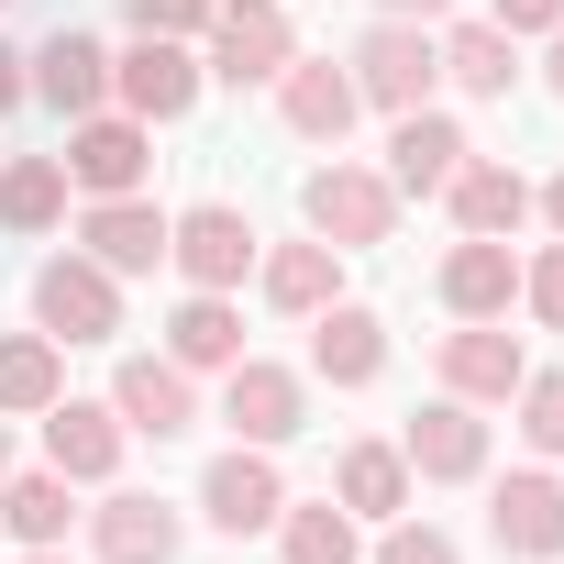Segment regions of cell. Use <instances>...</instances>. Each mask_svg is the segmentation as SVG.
Instances as JSON below:
<instances>
[{"label": "cell", "instance_id": "obj_1", "mask_svg": "<svg viewBox=\"0 0 564 564\" xmlns=\"http://www.w3.org/2000/svg\"><path fill=\"white\" fill-rule=\"evenodd\" d=\"M300 221H311L322 243L366 254V243H388V232H399V188H388V166L333 155V166H311V177H300Z\"/></svg>", "mask_w": 564, "mask_h": 564}, {"label": "cell", "instance_id": "obj_2", "mask_svg": "<svg viewBox=\"0 0 564 564\" xmlns=\"http://www.w3.org/2000/svg\"><path fill=\"white\" fill-rule=\"evenodd\" d=\"M443 89V34L432 23H366L355 34V100H377L388 122L399 111H421Z\"/></svg>", "mask_w": 564, "mask_h": 564}, {"label": "cell", "instance_id": "obj_3", "mask_svg": "<svg viewBox=\"0 0 564 564\" xmlns=\"http://www.w3.org/2000/svg\"><path fill=\"white\" fill-rule=\"evenodd\" d=\"M34 333L56 344H111L122 333V276L100 254H45L34 265Z\"/></svg>", "mask_w": 564, "mask_h": 564}, {"label": "cell", "instance_id": "obj_4", "mask_svg": "<svg viewBox=\"0 0 564 564\" xmlns=\"http://www.w3.org/2000/svg\"><path fill=\"white\" fill-rule=\"evenodd\" d=\"M289 56H300L289 0H210V67H199V78H221V89H276Z\"/></svg>", "mask_w": 564, "mask_h": 564}, {"label": "cell", "instance_id": "obj_5", "mask_svg": "<svg viewBox=\"0 0 564 564\" xmlns=\"http://www.w3.org/2000/svg\"><path fill=\"white\" fill-rule=\"evenodd\" d=\"M221 421H232V443H300L311 432V377L300 366H265V355H232L221 366Z\"/></svg>", "mask_w": 564, "mask_h": 564}, {"label": "cell", "instance_id": "obj_6", "mask_svg": "<svg viewBox=\"0 0 564 564\" xmlns=\"http://www.w3.org/2000/svg\"><path fill=\"white\" fill-rule=\"evenodd\" d=\"M254 221L232 210V199H188V210H166V265L188 276V289H243L254 276Z\"/></svg>", "mask_w": 564, "mask_h": 564}, {"label": "cell", "instance_id": "obj_7", "mask_svg": "<svg viewBox=\"0 0 564 564\" xmlns=\"http://www.w3.org/2000/svg\"><path fill=\"white\" fill-rule=\"evenodd\" d=\"M276 509H289V476H276V454H265V443H232V454H210V476H199V520H210L221 542H254V531H276Z\"/></svg>", "mask_w": 564, "mask_h": 564}, {"label": "cell", "instance_id": "obj_8", "mask_svg": "<svg viewBox=\"0 0 564 564\" xmlns=\"http://www.w3.org/2000/svg\"><path fill=\"white\" fill-rule=\"evenodd\" d=\"M144 166H155V122H133V111H89V122H67V188H89V199H133Z\"/></svg>", "mask_w": 564, "mask_h": 564}, {"label": "cell", "instance_id": "obj_9", "mask_svg": "<svg viewBox=\"0 0 564 564\" xmlns=\"http://www.w3.org/2000/svg\"><path fill=\"white\" fill-rule=\"evenodd\" d=\"M487 531H498V553L553 564V553H564V476H553V465H509V476L487 487Z\"/></svg>", "mask_w": 564, "mask_h": 564}, {"label": "cell", "instance_id": "obj_10", "mask_svg": "<svg viewBox=\"0 0 564 564\" xmlns=\"http://www.w3.org/2000/svg\"><path fill=\"white\" fill-rule=\"evenodd\" d=\"M23 89H34V100H45L56 122H89V111L111 100V45H100V34H67V23H56V34H45V45L23 56Z\"/></svg>", "mask_w": 564, "mask_h": 564}, {"label": "cell", "instance_id": "obj_11", "mask_svg": "<svg viewBox=\"0 0 564 564\" xmlns=\"http://www.w3.org/2000/svg\"><path fill=\"white\" fill-rule=\"evenodd\" d=\"M111 89H122L133 122H188V100H199V56L166 45V34H133V45L111 56Z\"/></svg>", "mask_w": 564, "mask_h": 564}, {"label": "cell", "instance_id": "obj_12", "mask_svg": "<svg viewBox=\"0 0 564 564\" xmlns=\"http://www.w3.org/2000/svg\"><path fill=\"white\" fill-rule=\"evenodd\" d=\"M465 155H476V144H465V122H454V111H432V100L388 122V188H399V199H443Z\"/></svg>", "mask_w": 564, "mask_h": 564}, {"label": "cell", "instance_id": "obj_13", "mask_svg": "<svg viewBox=\"0 0 564 564\" xmlns=\"http://www.w3.org/2000/svg\"><path fill=\"white\" fill-rule=\"evenodd\" d=\"M122 443H133V432H122L111 399H56V410H45V465H56L67 487H111V476H122Z\"/></svg>", "mask_w": 564, "mask_h": 564}, {"label": "cell", "instance_id": "obj_14", "mask_svg": "<svg viewBox=\"0 0 564 564\" xmlns=\"http://www.w3.org/2000/svg\"><path fill=\"white\" fill-rule=\"evenodd\" d=\"M399 454H410V476L421 487H465V476H487V421H476V399H432L410 432H399Z\"/></svg>", "mask_w": 564, "mask_h": 564}, {"label": "cell", "instance_id": "obj_15", "mask_svg": "<svg viewBox=\"0 0 564 564\" xmlns=\"http://www.w3.org/2000/svg\"><path fill=\"white\" fill-rule=\"evenodd\" d=\"M355 67H333V56H289L276 67V122H289L300 144H344L355 133Z\"/></svg>", "mask_w": 564, "mask_h": 564}, {"label": "cell", "instance_id": "obj_16", "mask_svg": "<svg viewBox=\"0 0 564 564\" xmlns=\"http://www.w3.org/2000/svg\"><path fill=\"white\" fill-rule=\"evenodd\" d=\"M111 410H122V432L177 443V432L199 421V388H188V366H177V355H122V366H111Z\"/></svg>", "mask_w": 564, "mask_h": 564}, {"label": "cell", "instance_id": "obj_17", "mask_svg": "<svg viewBox=\"0 0 564 564\" xmlns=\"http://www.w3.org/2000/svg\"><path fill=\"white\" fill-rule=\"evenodd\" d=\"M311 377H322V388H377V377H388V322H377L366 300L311 311Z\"/></svg>", "mask_w": 564, "mask_h": 564}, {"label": "cell", "instance_id": "obj_18", "mask_svg": "<svg viewBox=\"0 0 564 564\" xmlns=\"http://www.w3.org/2000/svg\"><path fill=\"white\" fill-rule=\"evenodd\" d=\"M177 542H188V520H177L166 498L111 487V498L89 509V553H100V564H177Z\"/></svg>", "mask_w": 564, "mask_h": 564}, {"label": "cell", "instance_id": "obj_19", "mask_svg": "<svg viewBox=\"0 0 564 564\" xmlns=\"http://www.w3.org/2000/svg\"><path fill=\"white\" fill-rule=\"evenodd\" d=\"M432 289H443V311H454V322H509V300H520V254H509L498 232H465V243L443 254Z\"/></svg>", "mask_w": 564, "mask_h": 564}, {"label": "cell", "instance_id": "obj_20", "mask_svg": "<svg viewBox=\"0 0 564 564\" xmlns=\"http://www.w3.org/2000/svg\"><path fill=\"white\" fill-rule=\"evenodd\" d=\"M520 377H531V355H520L509 322H454V333H443V388H454V399L487 410V399H509Z\"/></svg>", "mask_w": 564, "mask_h": 564}, {"label": "cell", "instance_id": "obj_21", "mask_svg": "<svg viewBox=\"0 0 564 564\" xmlns=\"http://www.w3.org/2000/svg\"><path fill=\"white\" fill-rule=\"evenodd\" d=\"M254 289H265V311H289V322H311V311H333L344 300V243H276V254H254Z\"/></svg>", "mask_w": 564, "mask_h": 564}, {"label": "cell", "instance_id": "obj_22", "mask_svg": "<svg viewBox=\"0 0 564 564\" xmlns=\"http://www.w3.org/2000/svg\"><path fill=\"white\" fill-rule=\"evenodd\" d=\"M78 254H100L111 276H144V265H166V210H155L144 188H133V199H89Z\"/></svg>", "mask_w": 564, "mask_h": 564}, {"label": "cell", "instance_id": "obj_23", "mask_svg": "<svg viewBox=\"0 0 564 564\" xmlns=\"http://www.w3.org/2000/svg\"><path fill=\"white\" fill-rule=\"evenodd\" d=\"M443 199H454V232H498V243H509V232L531 221V177H520V166H498V155H465Z\"/></svg>", "mask_w": 564, "mask_h": 564}, {"label": "cell", "instance_id": "obj_24", "mask_svg": "<svg viewBox=\"0 0 564 564\" xmlns=\"http://www.w3.org/2000/svg\"><path fill=\"white\" fill-rule=\"evenodd\" d=\"M166 355H177L188 377H221V366L243 355V311H232V289H188L177 322H166Z\"/></svg>", "mask_w": 564, "mask_h": 564}, {"label": "cell", "instance_id": "obj_25", "mask_svg": "<svg viewBox=\"0 0 564 564\" xmlns=\"http://www.w3.org/2000/svg\"><path fill=\"white\" fill-rule=\"evenodd\" d=\"M67 399V344L56 333H12L0 344V421H45Z\"/></svg>", "mask_w": 564, "mask_h": 564}, {"label": "cell", "instance_id": "obj_26", "mask_svg": "<svg viewBox=\"0 0 564 564\" xmlns=\"http://www.w3.org/2000/svg\"><path fill=\"white\" fill-rule=\"evenodd\" d=\"M410 487H421V476H410V454H399V443H344V465H333V498H344L355 520H399V509H410Z\"/></svg>", "mask_w": 564, "mask_h": 564}, {"label": "cell", "instance_id": "obj_27", "mask_svg": "<svg viewBox=\"0 0 564 564\" xmlns=\"http://www.w3.org/2000/svg\"><path fill=\"white\" fill-rule=\"evenodd\" d=\"M67 520H78V498H67V476H56V465L0 476V531H12L23 553H56V542H67Z\"/></svg>", "mask_w": 564, "mask_h": 564}, {"label": "cell", "instance_id": "obj_28", "mask_svg": "<svg viewBox=\"0 0 564 564\" xmlns=\"http://www.w3.org/2000/svg\"><path fill=\"white\" fill-rule=\"evenodd\" d=\"M443 78H454L465 100H509V89H520V34H498V23H454V34H443Z\"/></svg>", "mask_w": 564, "mask_h": 564}, {"label": "cell", "instance_id": "obj_29", "mask_svg": "<svg viewBox=\"0 0 564 564\" xmlns=\"http://www.w3.org/2000/svg\"><path fill=\"white\" fill-rule=\"evenodd\" d=\"M276 564H366V542H355V509L344 498H289L276 509Z\"/></svg>", "mask_w": 564, "mask_h": 564}, {"label": "cell", "instance_id": "obj_30", "mask_svg": "<svg viewBox=\"0 0 564 564\" xmlns=\"http://www.w3.org/2000/svg\"><path fill=\"white\" fill-rule=\"evenodd\" d=\"M67 221V155H12L0 166V232H56Z\"/></svg>", "mask_w": 564, "mask_h": 564}, {"label": "cell", "instance_id": "obj_31", "mask_svg": "<svg viewBox=\"0 0 564 564\" xmlns=\"http://www.w3.org/2000/svg\"><path fill=\"white\" fill-rule=\"evenodd\" d=\"M509 399H520V443H531V465H564V366H531Z\"/></svg>", "mask_w": 564, "mask_h": 564}, {"label": "cell", "instance_id": "obj_32", "mask_svg": "<svg viewBox=\"0 0 564 564\" xmlns=\"http://www.w3.org/2000/svg\"><path fill=\"white\" fill-rule=\"evenodd\" d=\"M366 564H465V553H454V531H432V520L399 509V520H377V553Z\"/></svg>", "mask_w": 564, "mask_h": 564}, {"label": "cell", "instance_id": "obj_33", "mask_svg": "<svg viewBox=\"0 0 564 564\" xmlns=\"http://www.w3.org/2000/svg\"><path fill=\"white\" fill-rule=\"evenodd\" d=\"M520 300H531V322H542V333H564V243H542V254L520 265Z\"/></svg>", "mask_w": 564, "mask_h": 564}, {"label": "cell", "instance_id": "obj_34", "mask_svg": "<svg viewBox=\"0 0 564 564\" xmlns=\"http://www.w3.org/2000/svg\"><path fill=\"white\" fill-rule=\"evenodd\" d=\"M133 34H166V45H188V34H210V0H133Z\"/></svg>", "mask_w": 564, "mask_h": 564}, {"label": "cell", "instance_id": "obj_35", "mask_svg": "<svg viewBox=\"0 0 564 564\" xmlns=\"http://www.w3.org/2000/svg\"><path fill=\"white\" fill-rule=\"evenodd\" d=\"M487 23H498V34H553L564 0H487Z\"/></svg>", "mask_w": 564, "mask_h": 564}, {"label": "cell", "instance_id": "obj_36", "mask_svg": "<svg viewBox=\"0 0 564 564\" xmlns=\"http://www.w3.org/2000/svg\"><path fill=\"white\" fill-rule=\"evenodd\" d=\"M454 0H377V23H443Z\"/></svg>", "mask_w": 564, "mask_h": 564}, {"label": "cell", "instance_id": "obj_37", "mask_svg": "<svg viewBox=\"0 0 564 564\" xmlns=\"http://www.w3.org/2000/svg\"><path fill=\"white\" fill-rule=\"evenodd\" d=\"M12 100H34V89H23V56L0 45V111H12Z\"/></svg>", "mask_w": 564, "mask_h": 564}, {"label": "cell", "instance_id": "obj_38", "mask_svg": "<svg viewBox=\"0 0 564 564\" xmlns=\"http://www.w3.org/2000/svg\"><path fill=\"white\" fill-rule=\"evenodd\" d=\"M531 210H542V221H553V243H564V177H553V188H531Z\"/></svg>", "mask_w": 564, "mask_h": 564}, {"label": "cell", "instance_id": "obj_39", "mask_svg": "<svg viewBox=\"0 0 564 564\" xmlns=\"http://www.w3.org/2000/svg\"><path fill=\"white\" fill-rule=\"evenodd\" d=\"M542 89H553V100H564V23H553V67H542Z\"/></svg>", "mask_w": 564, "mask_h": 564}, {"label": "cell", "instance_id": "obj_40", "mask_svg": "<svg viewBox=\"0 0 564 564\" xmlns=\"http://www.w3.org/2000/svg\"><path fill=\"white\" fill-rule=\"evenodd\" d=\"M23 564H67V542H56V553H23Z\"/></svg>", "mask_w": 564, "mask_h": 564}, {"label": "cell", "instance_id": "obj_41", "mask_svg": "<svg viewBox=\"0 0 564 564\" xmlns=\"http://www.w3.org/2000/svg\"><path fill=\"white\" fill-rule=\"evenodd\" d=\"M0 476H12V432H0Z\"/></svg>", "mask_w": 564, "mask_h": 564}]
</instances>
